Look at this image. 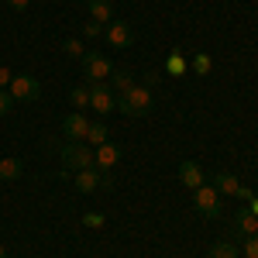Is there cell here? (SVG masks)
Masks as SVG:
<instances>
[{"mask_svg":"<svg viewBox=\"0 0 258 258\" xmlns=\"http://www.w3.org/2000/svg\"><path fill=\"white\" fill-rule=\"evenodd\" d=\"M152 103H155L152 90H148L145 83H135L127 93H120V97H117V110H120V114H127V117H145V114L152 110Z\"/></svg>","mask_w":258,"mask_h":258,"instance_id":"obj_1","label":"cell"},{"mask_svg":"<svg viewBox=\"0 0 258 258\" xmlns=\"http://www.w3.org/2000/svg\"><path fill=\"white\" fill-rule=\"evenodd\" d=\"M62 165H66V172L93 169V148L86 141H66L62 145Z\"/></svg>","mask_w":258,"mask_h":258,"instance_id":"obj_2","label":"cell"},{"mask_svg":"<svg viewBox=\"0 0 258 258\" xmlns=\"http://www.w3.org/2000/svg\"><path fill=\"white\" fill-rule=\"evenodd\" d=\"M86 86H90V107L97 110L100 117L117 110V93L110 90V83H86Z\"/></svg>","mask_w":258,"mask_h":258,"instance_id":"obj_3","label":"cell"},{"mask_svg":"<svg viewBox=\"0 0 258 258\" xmlns=\"http://www.w3.org/2000/svg\"><path fill=\"white\" fill-rule=\"evenodd\" d=\"M7 93L14 97V103H35V100L41 97V83L35 80V76H28V73H21V76L11 80Z\"/></svg>","mask_w":258,"mask_h":258,"instance_id":"obj_4","label":"cell"},{"mask_svg":"<svg viewBox=\"0 0 258 258\" xmlns=\"http://www.w3.org/2000/svg\"><path fill=\"white\" fill-rule=\"evenodd\" d=\"M110 73H114V66H110L107 55H100V52H86L83 55V76H86V83H107Z\"/></svg>","mask_w":258,"mask_h":258,"instance_id":"obj_5","label":"cell"},{"mask_svg":"<svg viewBox=\"0 0 258 258\" xmlns=\"http://www.w3.org/2000/svg\"><path fill=\"white\" fill-rule=\"evenodd\" d=\"M193 203H197V210L203 214L207 220H214V217H220V193L214 189V186H197L193 189Z\"/></svg>","mask_w":258,"mask_h":258,"instance_id":"obj_6","label":"cell"},{"mask_svg":"<svg viewBox=\"0 0 258 258\" xmlns=\"http://www.w3.org/2000/svg\"><path fill=\"white\" fill-rule=\"evenodd\" d=\"M103 38H107L110 48H131V45H135V28H131L127 21L114 18L107 28H103Z\"/></svg>","mask_w":258,"mask_h":258,"instance_id":"obj_7","label":"cell"},{"mask_svg":"<svg viewBox=\"0 0 258 258\" xmlns=\"http://www.w3.org/2000/svg\"><path fill=\"white\" fill-rule=\"evenodd\" d=\"M86 131H90V120H86L83 110H73L69 117L62 120V135L69 141H86Z\"/></svg>","mask_w":258,"mask_h":258,"instance_id":"obj_8","label":"cell"},{"mask_svg":"<svg viewBox=\"0 0 258 258\" xmlns=\"http://www.w3.org/2000/svg\"><path fill=\"white\" fill-rule=\"evenodd\" d=\"M117 162H120V148L114 145V141H107V145L93 148V169H100V172H110Z\"/></svg>","mask_w":258,"mask_h":258,"instance_id":"obj_9","label":"cell"},{"mask_svg":"<svg viewBox=\"0 0 258 258\" xmlns=\"http://www.w3.org/2000/svg\"><path fill=\"white\" fill-rule=\"evenodd\" d=\"M234 234H241V238L258 234V214H251V210H238V214H234Z\"/></svg>","mask_w":258,"mask_h":258,"instance_id":"obj_10","label":"cell"},{"mask_svg":"<svg viewBox=\"0 0 258 258\" xmlns=\"http://www.w3.org/2000/svg\"><path fill=\"white\" fill-rule=\"evenodd\" d=\"M179 179H182V186H189V189H197V186H203V169H200L197 162H182L179 165Z\"/></svg>","mask_w":258,"mask_h":258,"instance_id":"obj_11","label":"cell"},{"mask_svg":"<svg viewBox=\"0 0 258 258\" xmlns=\"http://www.w3.org/2000/svg\"><path fill=\"white\" fill-rule=\"evenodd\" d=\"M100 169H83V172H76V189L80 193H97L100 189Z\"/></svg>","mask_w":258,"mask_h":258,"instance_id":"obj_12","label":"cell"},{"mask_svg":"<svg viewBox=\"0 0 258 258\" xmlns=\"http://www.w3.org/2000/svg\"><path fill=\"white\" fill-rule=\"evenodd\" d=\"M90 18L107 28L114 21V0H90Z\"/></svg>","mask_w":258,"mask_h":258,"instance_id":"obj_13","label":"cell"},{"mask_svg":"<svg viewBox=\"0 0 258 258\" xmlns=\"http://www.w3.org/2000/svg\"><path fill=\"white\" fill-rule=\"evenodd\" d=\"M21 172H24L21 159H14V155L0 159V179H4V182H18V179H21Z\"/></svg>","mask_w":258,"mask_h":258,"instance_id":"obj_14","label":"cell"},{"mask_svg":"<svg viewBox=\"0 0 258 258\" xmlns=\"http://www.w3.org/2000/svg\"><path fill=\"white\" fill-rule=\"evenodd\" d=\"M110 135H107V124L103 120H90V131H86V145L90 148H100V145H107Z\"/></svg>","mask_w":258,"mask_h":258,"instance_id":"obj_15","label":"cell"},{"mask_svg":"<svg viewBox=\"0 0 258 258\" xmlns=\"http://www.w3.org/2000/svg\"><path fill=\"white\" fill-rule=\"evenodd\" d=\"M214 189H217V193H231V197H238L241 182H238V176H231V172H217V176H214Z\"/></svg>","mask_w":258,"mask_h":258,"instance_id":"obj_16","label":"cell"},{"mask_svg":"<svg viewBox=\"0 0 258 258\" xmlns=\"http://www.w3.org/2000/svg\"><path fill=\"white\" fill-rule=\"evenodd\" d=\"M131 86H135V76H131L127 69H114V73H110V90H117V97L127 93Z\"/></svg>","mask_w":258,"mask_h":258,"instance_id":"obj_17","label":"cell"},{"mask_svg":"<svg viewBox=\"0 0 258 258\" xmlns=\"http://www.w3.org/2000/svg\"><path fill=\"white\" fill-rule=\"evenodd\" d=\"M241 248L238 244H231V241H217L214 248H210V258H238Z\"/></svg>","mask_w":258,"mask_h":258,"instance_id":"obj_18","label":"cell"},{"mask_svg":"<svg viewBox=\"0 0 258 258\" xmlns=\"http://www.w3.org/2000/svg\"><path fill=\"white\" fill-rule=\"evenodd\" d=\"M69 100H73L76 110H86V107H90V86H73V90H69Z\"/></svg>","mask_w":258,"mask_h":258,"instance_id":"obj_19","label":"cell"},{"mask_svg":"<svg viewBox=\"0 0 258 258\" xmlns=\"http://www.w3.org/2000/svg\"><path fill=\"white\" fill-rule=\"evenodd\" d=\"M62 52H66L69 59H80V62H83V55H86V52H83V41H80V38H66V41H62Z\"/></svg>","mask_w":258,"mask_h":258,"instance_id":"obj_20","label":"cell"},{"mask_svg":"<svg viewBox=\"0 0 258 258\" xmlns=\"http://www.w3.org/2000/svg\"><path fill=\"white\" fill-rule=\"evenodd\" d=\"M165 73H172V76H182V73H186V62H182V55H179V52H172V55H169Z\"/></svg>","mask_w":258,"mask_h":258,"instance_id":"obj_21","label":"cell"},{"mask_svg":"<svg viewBox=\"0 0 258 258\" xmlns=\"http://www.w3.org/2000/svg\"><path fill=\"white\" fill-rule=\"evenodd\" d=\"M210 69H214L210 55H193V73H197V76H207Z\"/></svg>","mask_w":258,"mask_h":258,"instance_id":"obj_22","label":"cell"},{"mask_svg":"<svg viewBox=\"0 0 258 258\" xmlns=\"http://www.w3.org/2000/svg\"><path fill=\"white\" fill-rule=\"evenodd\" d=\"M241 255H244V258H258V234H248V238H244Z\"/></svg>","mask_w":258,"mask_h":258,"instance_id":"obj_23","label":"cell"},{"mask_svg":"<svg viewBox=\"0 0 258 258\" xmlns=\"http://www.w3.org/2000/svg\"><path fill=\"white\" fill-rule=\"evenodd\" d=\"M83 224H86V227H103V214L90 210V214H83Z\"/></svg>","mask_w":258,"mask_h":258,"instance_id":"obj_24","label":"cell"},{"mask_svg":"<svg viewBox=\"0 0 258 258\" xmlns=\"http://www.w3.org/2000/svg\"><path fill=\"white\" fill-rule=\"evenodd\" d=\"M11 107H14V97H11L7 90H0V117H4V114H11Z\"/></svg>","mask_w":258,"mask_h":258,"instance_id":"obj_25","label":"cell"},{"mask_svg":"<svg viewBox=\"0 0 258 258\" xmlns=\"http://www.w3.org/2000/svg\"><path fill=\"white\" fill-rule=\"evenodd\" d=\"M100 35H103V24L100 21H90L86 24V38H100Z\"/></svg>","mask_w":258,"mask_h":258,"instance_id":"obj_26","label":"cell"},{"mask_svg":"<svg viewBox=\"0 0 258 258\" xmlns=\"http://www.w3.org/2000/svg\"><path fill=\"white\" fill-rule=\"evenodd\" d=\"M11 80H14V73L0 66V90H7V86H11Z\"/></svg>","mask_w":258,"mask_h":258,"instance_id":"obj_27","label":"cell"},{"mask_svg":"<svg viewBox=\"0 0 258 258\" xmlns=\"http://www.w3.org/2000/svg\"><path fill=\"white\" fill-rule=\"evenodd\" d=\"M7 4H11L14 11H28V7H31V0H7Z\"/></svg>","mask_w":258,"mask_h":258,"instance_id":"obj_28","label":"cell"},{"mask_svg":"<svg viewBox=\"0 0 258 258\" xmlns=\"http://www.w3.org/2000/svg\"><path fill=\"white\" fill-rule=\"evenodd\" d=\"M159 80H162L159 73H145V86H148V90H152V86H155V83H159Z\"/></svg>","mask_w":258,"mask_h":258,"instance_id":"obj_29","label":"cell"},{"mask_svg":"<svg viewBox=\"0 0 258 258\" xmlns=\"http://www.w3.org/2000/svg\"><path fill=\"white\" fill-rule=\"evenodd\" d=\"M0 258H7V248H4V244H0Z\"/></svg>","mask_w":258,"mask_h":258,"instance_id":"obj_30","label":"cell"},{"mask_svg":"<svg viewBox=\"0 0 258 258\" xmlns=\"http://www.w3.org/2000/svg\"><path fill=\"white\" fill-rule=\"evenodd\" d=\"M255 165H258V155H255Z\"/></svg>","mask_w":258,"mask_h":258,"instance_id":"obj_31","label":"cell"}]
</instances>
